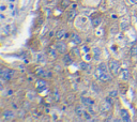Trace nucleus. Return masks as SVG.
<instances>
[{
  "label": "nucleus",
  "mask_w": 137,
  "mask_h": 122,
  "mask_svg": "<svg viewBox=\"0 0 137 122\" xmlns=\"http://www.w3.org/2000/svg\"><path fill=\"white\" fill-rule=\"evenodd\" d=\"M108 68H109L110 72L114 74V75H118L119 73V69H120V64L117 60H110L108 62Z\"/></svg>",
  "instance_id": "obj_1"
},
{
  "label": "nucleus",
  "mask_w": 137,
  "mask_h": 122,
  "mask_svg": "<svg viewBox=\"0 0 137 122\" xmlns=\"http://www.w3.org/2000/svg\"><path fill=\"white\" fill-rule=\"evenodd\" d=\"M56 49H57V52L59 54H65L66 53V50H67V46L66 44L64 43L63 41H58L57 43H56Z\"/></svg>",
  "instance_id": "obj_2"
},
{
  "label": "nucleus",
  "mask_w": 137,
  "mask_h": 122,
  "mask_svg": "<svg viewBox=\"0 0 137 122\" xmlns=\"http://www.w3.org/2000/svg\"><path fill=\"white\" fill-rule=\"evenodd\" d=\"M2 117H3V119L5 120L9 121V120H12L15 117V113H14V111L10 110V109H7V110H5V112H3Z\"/></svg>",
  "instance_id": "obj_3"
},
{
  "label": "nucleus",
  "mask_w": 137,
  "mask_h": 122,
  "mask_svg": "<svg viewBox=\"0 0 137 122\" xmlns=\"http://www.w3.org/2000/svg\"><path fill=\"white\" fill-rule=\"evenodd\" d=\"M0 75H1L2 79H5V80H10L11 77H12V75L10 74V71L9 70H5V69L0 71Z\"/></svg>",
  "instance_id": "obj_4"
},
{
  "label": "nucleus",
  "mask_w": 137,
  "mask_h": 122,
  "mask_svg": "<svg viewBox=\"0 0 137 122\" xmlns=\"http://www.w3.org/2000/svg\"><path fill=\"white\" fill-rule=\"evenodd\" d=\"M119 113H120V117H121V119L123 120V121H130L131 120V118H130V115H128V111L127 110H125V109H121V110L119 111Z\"/></svg>",
  "instance_id": "obj_5"
},
{
  "label": "nucleus",
  "mask_w": 137,
  "mask_h": 122,
  "mask_svg": "<svg viewBox=\"0 0 137 122\" xmlns=\"http://www.w3.org/2000/svg\"><path fill=\"white\" fill-rule=\"evenodd\" d=\"M120 77L122 78L123 80H128L130 79V71L127 69H123L120 71Z\"/></svg>",
  "instance_id": "obj_6"
},
{
  "label": "nucleus",
  "mask_w": 137,
  "mask_h": 122,
  "mask_svg": "<svg viewBox=\"0 0 137 122\" xmlns=\"http://www.w3.org/2000/svg\"><path fill=\"white\" fill-rule=\"evenodd\" d=\"M98 78L100 80H102V81H108V80L111 79V76L107 72H102V73H101V75Z\"/></svg>",
  "instance_id": "obj_7"
},
{
  "label": "nucleus",
  "mask_w": 137,
  "mask_h": 122,
  "mask_svg": "<svg viewBox=\"0 0 137 122\" xmlns=\"http://www.w3.org/2000/svg\"><path fill=\"white\" fill-rule=\"evenodd\" d=\"M82 103L84 104V105H86V106H92L94 104V101L92 100V99H90V97H82Z\"/></svg>",
  "instance_id": "obj_8"
},
{
  "label": "nucleus",
  "mask_w": 137,
  "mask_h": 122,
  "mask_svg": "<svg viewBox=\"0 0 137 122\" xmlns=\"http://www.w3.org/2000/svg\"><path fill=\"white\" fill-rule=\"evenodd\" d=\"M37 88L39 91H42V90H44L46 88V81L45 80H42V79H40L37 81Z\"/></svg>",
  "instance_id": "obj_9"
},
{
  "label": "nucleus",
  "mask_w": 137,
  "mask_h": 122,
  "mask_svg": "<svg viewBox=\"0 0 137 122\" xmlns=\"http://www.w3.org/2000/svg\"><path fill=\"white\" fill-rule=\"evenodd\" d=\"M71 39H72V41H73L75 44H80V43H82V39H80V37L77 33H72L71 34Z\"/></svg>",
  "instance_id": "obj_10"
},
{
  "label": "nucleus",
  "mask_w": 137,
  "mask_h": 122,
  "mask_svg": "<svg viewBox=\"0 0 137 122\" xmlns=\"http://www.w3.org/2000/svg\"><path fill=\"white\" fill-rule=\"evenodd\" d=\"M63 62L65 65H70V64L73 63V59H72V57L70 55H65V56L63 57Z\"/></svg>",
  "instance_id": "obj_11"
},
{
  "label": "nucleus",
  "mask_w": 137,
  "mask_h": 122,
  "mask_svg": "<svg viewBox=\"0 0 137 122\" xmlns=\"http://www.w3.org/2000/svg\"><path fill=\"white\" fill-rule=\"evenodd\" d=\"M75 112H76V115H77L78 117H83L84 112H85V108L83 107V106H76Z\"/></svg>",
  "instance_id": "obj_12"
},
{
  "label": "nucleus",
  "mask_w": 137,
  "mask_h": 122,
  "mask_svg": "<svg viewBox=\"0 0 137 122\" xmlns=\"http://www.w3.org/2000/svg\"><path fill=\"white\" fill-rule=\"evenodd\" d=\"M101 23H102V18H101V17H96L94 19H92V26L95 27V28L101 25Z\"/></svg>",
  "instance_id": "obj_13"
},
{
  "label": "nucleus",
  "mask_w": 137,
  "mask_h": 122,
  "mask_svg": "<svg viewBox=\"0 0 137 122\" xmlns=\"http://www.w3.org/2000/svg\"><path fill=\"white\" fill-rule=\"evenodd\" d=\"M110 108H111V104H109L108 102L105 101V103H104L102 105V111H108V110H110Z\"/></svg>",
  "instance_id": "obj_14"
},
{
  "label": "nucleus",
  "mask_w": 137,
  "mask_h": 122,
  "mask_svg": "<svg viewBox=\"0 0 137 122\" xmlns=\"http://www.w3.org/2000/svg\"><path fill=\"white\" fill-rule=\"evenodd\" d=\"M93 54H94V59L95 60H100V56H101V50L99 47H95V48H93Z\"/></svg>",
  "instance_id": "obj_15"
},
{
  "label": "nucleus",
  "mask_w": 137,
  "mask_h": 122,
  "mask_svg": "<svg viewBox=\"0 0 137 122\" xmlns=\"http://www.w3.org/2000/svg\"><path fill=\"white\" fill-rule=\"evenodd\" d=\"M79 68L82 69L83 71H88L90 69V65L87 63V62H85V61H83V62H80L79 63Z\"/></svg>",
  "instance_id": "obj_16"
},
{
  "label": "nucleus",
  "mask_w": 137,
  "mask_h": 122,
  "mask_svg": "<svg viewBox=\"0 0 137 122\" xmlns=\"http://www.w3.org/2000/svg\"><path fill=\"white\" fill-rule=\"evenodd\" d=\"M75 16H76V11L75 10H73V11H71L70 13L67 14V21H70V22H72L73 19L75 18Z\"/></svg>",
  "instance_id": "obj_17"
},
{
  "label": "nucleus",
  "mask_w": 137,
  "mask_h": 122,
  "mask_svg": "<svg viewBox=\"0 0 137 122\" xmlns=\"http://www.w3.org/2000/svg\"><path fill=\"white\" fill-rule=\"evenodd\" d=\"M64 32H65V31H64V30H58L57 31V33H56V38H57L58 39V40H61V39L64 37Z\"/></svg>",
  "instance_id": "obj_18"
},
{
  "label": "nucleus",
  "mask_w": 137,
  "mask_h": 122,
  "mask_svg": "<svg viewBox=\"0 0 137 122\" xmlns=\"http://www.w3.org/2000/svg\"><path fill=\"white\" fill-rule=\"evenodd\" d=\"M98 69H100L101 71H102V72H107V70L109 69L108 68V66L104 63V62H102V63H100V65H99V68Z\"/></svg>",
  "instance_id": "obj_19"
},
{
  "label": "nucleus",
  "mask_w": 137,
  "mask_h": 122,
  "mask_svg": "<svg viewBox=\"0 0 137 122\" xmlns=\"http://www.w3.org/2000/svg\"><path fill=\"white\" fill-rule=\"evenodd\" d=\"M46 74H47V72H46V71H44L43 69H40V70L37 71V75H38V76L46 77Z\"/></svg>",
  "instance_id": "obj_20"
},
{
  "label": "nucleus",
  "mask_w": 137,
  "mask_h": 122,
  "mask_svg": "<svg viewBox=\"0 0 137 122\" xmlns=\"http://www.w3.org/2000/svg\"><path fill=\"white\" fill-rule=\"evenodd\" d=\"M131 56L132 57H137V45H134L131 48Z\"/></svg>",
  "instance_id": "obj_21"
},
{
  "label": "nucleus",
  "mask_w": 137,
  "mask_h": 122,
  "mask_svg": "<svg viewBox=\"0 0 137 122\" xmlns=\"http://www.w3.org/2000/svg\"><path fill=\"white\" fill-rule=\"evenodd\" d=\"M51 96L54 97V100H55V101H59V100H60V94H59V92L57 91V90H55V91L53 92V94H51Z\"/></svg>",
  "instance_id": "obj_22"
},
{
  "label": "nucleus",
  "mask_w": 137,
  "mask_h": 122,
  "mask_svg": "<svg viewBox=\"0 0 137 122\" xmlns=\"http://www.w3.org/2000/svg\"><path fill=\"white\" fill-rule=\"evenodd\" d=\"M83 118H84V119H86L87 121H90V120H92V119H91V115H90V113L88 112L87 110H85L84 115H83Z\"/></svg>",
  "instance_id": "obj_23"
},
{
  "label": "nucleus",
  "mask_w": 137,
  "mask_h": 122,
  "mask_svg": "<svg viewBox=\"0 0 137 122\" xmlns=\"http://www.w3.org/2000/svg\"><path fill=\"white\" fill-rule=\"evenodd\" d=\"M61 6L63 9H66V8L70 6V0H62V2H61Z\"/></svg>",
  "instance_id": "obj_24"
},
{
  "label": "nucleus",
  "mask_w": 137,
  "mask_h": 122,
  "mask_svg": "<svg viewBox=\"0 0 137 122\" xmlns=\"http://www.w3.org/2000/svg\"><path fill=\"white\" fill-rule=\"evenodd\" d=\"M56 50H57V49H56ZM56 50H55L54 48H50L49 50H48V53H49L50 56H53V58H56V57H57V53H56Z\"/></svg>",
  "instance_id": "obj_25"
},
{
  "label": "nucleus",
  "mask_w": 137,
  "mask_h": 122,
  "mask_svg": "<svg viewBox=\"0 0 137 122\" xmlns=\"http://www.w3.org/2000/svg\"><path fill=\"white\" fill-rule=\"evenodd\" d=\"M109 95L112 96V97H115V96L118 95V91H116V90H112V91L109 92Z\"/></svg>",
  "instance_id": "obj_26"
},
{
  "label": "nucleus",
  "mask_w": 137,
  "mask_h": 122,
  "mask_svg": "<svg viewBox=\"0 0 137 122\" xmlns=\"http://www.w3.org/2000/svg\"><path fill=\"white\" fill-rule=\"evenodd\" d=\"M72 53L76 56H79V49L78 48H72Z\"/></svg>",
  "instance_id": "obj_27"
},
{
  "label": "nucleus",
  "mask_w": 137,
  "mask_h": 122,
  "mask_svg": "<svg viewBox=\"0 0 137 122\" xmlns=\"http://www.w3.org/2000/svg\"><path fill=\"white\" fill-rule=\"evenodd\" d=\"M106 102H108V103H109V104H111V105L114 104V99H112V96H110V95L108 96L107 99H106Z\"/></svg>",
  "instance_id": "obj_28"
},
{
  "label": "nucleus",
  "mask_w": 137,
  "mask_h": 122,
  "mask_svg": "<svg viewBox=\"0 0 137 122\" xmlns=\"http://www.w3.org/2000/svg\"><path fill=\"white\" fill-rule=\"evenodd\" d=\"M83 48H84V52H85V53H88V52H89V47H87V46H84Z\"/></svg>",
  "instance_id": "obj_29"
},
{
  "label": "nucleus",
  "mask_w": 137,
  "mask_h": 122,
  "mask_svg": "<svg viewBox=\"0 0 137 122\" xmlns=\"http://www.w3.org/2000/svg\"><path fill=\"white\" fill-rule=\"evenodd\" d=\"M46 77H48V78H51V77H53V74H51L50 72H47V74H46Z\"/></svg>",
  "instance_id": "obj_30"
},
{
  "label": "nucleus",
  "mask_w": 137,
  "mask_h": 122,
  "mask_svg": "<svg viewBox=\"0 0 137 122\" xmlns=\"http://www.w3.org/2000/svg\"><path fill=\"white\" fill-rule=\"evenodd\" d=\"M130 1H131L132 3H134V5H135V3H137V0H130Z\"/></svg>",
  "instance_id": "obj_31"
},
{
  "label": "nucleus",
  "mask_w": 137,
  "mask_h": 122,
  "mask_svg": "<svg viewBox=\"0 0 137 122\" xmlns=\"http://www.w3.org/2000/svg\"><path fill=\"white\" fill-rule=\"evenodd\" d=\"M53 35H54V32L51 31V32H49V37H53Z\"/></svg>",
  "instance_id": "obj_32"
}]
</instances>
